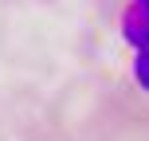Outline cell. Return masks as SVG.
I'll use <instances>...</instances> for the list:
<instances>
[{
	"instance_id": "obj_2",
	"label": "cell",
	"mask_w": 149,
	"mask_h": 141,
	"mask_svg": "<svg viewBox=\"0 0 149 141\" xmlns=\"http://www.w3.org/2000/svg\"><path fill=\"white\" fill-rule=\"evenodd\" d=\"M134 82H137V90L149 94V47L145 51H134Z\"/></svg>"
},
{
	"instance_id": "obj_1",
	"label": "cell",
	"mask_w": 149,
	"mask_h": 141,
	"mask_svg": "<svg viewBox=\"0 0 149 141\" xmlns=\"http://www.w3.org/2000/svg\"><path fill=\"white\" fill-rule=\"evenodd\" d=\"M122 39L134 51L149 47V0H130L126 4V12H122Z\"/></svg>"
}]
</instances>
